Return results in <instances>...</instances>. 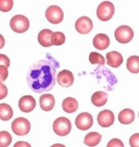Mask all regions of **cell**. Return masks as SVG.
<instances>
[{
	"label": "cell",
	"mask_w": 139,
	"mask_h": 147,
	"mask_svg": "<svg viewBox=\"0 0 139 147\" xmlns=\"http://www.w3.org/2000/svg\"><path fill=\"white\" fill-rule=\"evenodd\" d=\"M98 122L102 127H109L114 123V114L110 110H102L98 115Z\"/></svg>",
	"instance_id": "obj_12"
},
{
	"label": "cell",
	"mask_w": 139,
	"mask_h": 147,
	"mask_svg": "<svg viewBox=\"0 0 139 147\" xmlns=\"http://www.w3.org/2000/svg\"><path fill=\"white\" fill-rule=\"evenodd\" d=\"M53 32L49 29H44L38 34V42L41 46H43L45 48H49L52 46L51 43V36Z\"/></svg>",
	"instance_id": "obj_16"
},
{
	"label": "cell",
	"mask_w": 139,
	"mask_h": 147,
	"mask_svg": "<svg viewBox=\"0 0 139 147\" xmlns=\"http://www.w3.org/2000/svg\"><path fill=\"white\" fill-rule=\"evenodd\" d=\"M47 57L34 63L27 73L28 86L36 93L50 91L56 85L57 69L59 67V63L50 54H47Z\"/></svg>",
	"instance_id": "obj_1"
},
{
	"label": "cell",
	"mask_w": 139,
	"mask_h": 147,
	"mask_svg": "<svg viewBox=\"0 0 139 147\" xmlns=\"http://www.w3.org/2000/svg\"><path fill=\"white\" fill-rule=\"evenodd\" d=\"M11 142H12V137L9 131H0V147L9 146Z\"/></svg>",
	"instance_id": "obj_25"
},
{
	"label": "cell",
	"mask_w": 139,
	"mask_h": 147,
	"mask_svg": "<svg viewBox=\"0 0 139 147\" xmlns=\"http://www.w3.org/2000/svg\"><path fill=\"white\" fill-rule=\"evenodd\" d=\"M55 98L51 94H44L41 95L39 99L40 107L43 111H51L55 106Z\"/></svg>",
	"instance_id": "obj_15"
},
{
	"label": "cell",
	"mask_w": 139,
	"mask_h": 147,
	"mask_svg": "<svg viewBox=\"0 0 139 147\" xmlns=\"http://www.w3.org/2000/svg\"><path fill=\"white\" fill-rule=\"evenodd\" d=\"M0 65H4L9 68L10 65L9 58H7V56L4 55V54H0Z\"/></svg>",
	"instance_id": "obj_30"
},
{
	"label": "cell",
	"mask_w": 139,
	"mask_h": 147,
	"mask_svg": "<svg viewBox=\"0 0 139 147\" xmlns=\"http://www.w3.org/2000/svg\"><path fill=\"white\" fill-rule=\"evenodd\" d=\"M36 106V102L35 99H34L33 96L30 95H25L22 96V97L19 100V108L21 112H24V113H30L32 112Z\"/></svg>",
	"instance_id": "obj_11"
},
{
	"label": "cell",
	"mask_w": 139,
	"mask_h": 147,
	"mask_svg": "<svg viewBox=\"0 0 139 147\" xmlns=\"http://www.w3.org/2000/svg\"><path fill=\"white\" fill-rule=\"evenodd\" d=\"M7 95V88L3 83H0V100H3Z\"/></svg>",
	"instance_id": "obj_31"
},
{
	"label": "cell",
	"mask_w": 139,
	"mask_h": 147,
	"mask_svg": "<svg viewBox=\"0 0 139 147\" xmlns=\"http://www.w3.org/2000/svg\"><path fill=\"white\" fill-rule=\"evenodd\" d=\"M89 61L91 64H98V65H104L105 64V58H104L100 53L98 52H91L89 55Z\"/></svg>",
	"instance_id": "obj_24"
},
{
	"label": "cell",
	"mask_w": 139,
	"mask_h": 147,
	"mask_svg": "<svg viewBox=\"0 0 139 147\" xmlns=\"http://www.w3.org/2000/svg\"><path fill=\"white\" fill-rule=\"evenodd\" d=\"M13 147H32L29 142H24V141H19L17 142L16 144H14Z\"/></svg>",
	"instance_id": "obj_32"
},
{
	"label": "cell",
	"mask_w": 139,
	"mask_h": 147,
	"mask_svg": "<svg viewBox=\"0 0 139 147\" xmlns=\"http://www.w3.org/2000/svg\"><path fill=\"white\" fill-rule=\"evenodd\" d=\"M127 70L132 74L139 73V57L138 56H131L128 58L126 63Z\"/></svg>",
	"instance_id": "obj_21"
},
{
	"label": "cell",
	"mask_w": 139,
	"mask_h": 147,
	"mask_svg": "<svg viewBox=\"0 0 139 147\" xmlns=\"http://www.w3.org/2000/svg\"><path fill=\"white\" fill-rule=\"evenodd\" d=\"M114 5L110 1H103L96 9V16L102 22L110 21L114 15Z\"/></svg>",
	"instance_id": "obj_2"
},
{
	"label": "cell",
	"mask_w": 139,
	"mask_h": 147,
	"mask_svg": "<svg viewBox=\"0 0 139 147\" xmlns=\"http://www.w3.org/2000/svg\"><path fill=\"white\" fill-rule=\"evenodd\" d=\"M101 139H102L101 134L96 132V131H93V132H89L86 135L84 140V144L89 147H95L99 144Z\"/></svg>",
	"instance_id": "obj_19"
},
{
	"label": "cell",
	"mask_w": 139,
	"mask_h": 147,
	"mask_svg": "<svg viewBox=\"0 0 139 147\" xmlns=\"http://www.w3.org/2000/svg\"><path fill=\"white\" fill-rule=\"evenodd\" d=\"M138 115H139V114H138Z\"/></svg>",
	"instance_id": "obj_35"
},
{
	"label": "cell",
	"mask_w": 139,
	"mask_h": 147,
	"mask_svg": "<svg viewBox=\"0 0 139 147\" xmlns=\"http://www.w3.org/2000/svg\"><path fill=\"white\" fill-rule=\"evenodd\" d=\"M53 130L60 137L67 136L72 130V123L67 117H59L53 123Z\"/></svg>",
	"instance_id": "obj_3"
},
{
	"label": "cell",
	"mask_w": 139,
	"mask_h": 147,
	"mask_svg": "<svg viewBox=\"0 0 139 147\" xmlns=\"http://www.w3.org/2000/svg\"><path fill=\"white\" fill-rule=\"evenodd\" d=\"M45 18L49 22L53 24H60L63 21L64 13L62 9H60L59 6L53 5L48 7L45 10Z\"/></svg>",
	"instance_id": "obj_7"
},
{
	"label": "cell",
	"mask_w": 139,
	"mask_h": 147,
	"mask_svg": "<svg viewBox=\"0 0 139 147\" xmlns=\"http://www.w3.org/2000/svg\"><path fill=\"white\" fill-rule=\"evenodd\" d=\"M10 28L12 29L15 33L22 34L28 31L30 27V22L25 16L23 15H16L12 17L9 22Z\"/></svg>",
	"instance_id": "obj_4"
},
{
	"label": "cell",
	"mask_w": 139,
	"mask_h": 147,
	"mask_svg": "<svg viewBox=\"0 0 139 147\" xmlns=\"http://www.w3.org/2000/svg\"><path fill=\"white\" fill-rule=\"evenodd\" d=\"M75 29L79 34H87L93 29V22L89 17L86 16L80 17L75 22Z\"/></svg>",
	"instance_id": "obj_9"
},
{
	"label": "cell",
	"mask_w": 139,
	"mask_h": 147,
	"mask_svg": "<svg viewBox=\"0 0 139 147\" xmlns=\"http://www.w3.org/2000/svg\"><path fill=\"white\" fill-rule=\"evenodd\" d=\"M11 129L18 136H25L31 129V123L25 117H18L11 124Z\"/></svg>",
	"instance_id": "obj_5"
},
{
	"label": "cell",
	"mask_w": 139,
	"mask_h": 147,
	"mask_svg": "<svg viewBox=\"0 0 139 147\" xmlns=\"http://www.w3.org/2000/svg\"><path fill=\"white\" fill-rule=\"evenodd\" d=\"M78 102L72 97H67L62 102V109L68 114H72L78 109Z\"/></svg>",
	"instance_id": "obj_18"
},
{
	"label": "cell",
	"mask_w": 139,
	"mask_h": 147,
	"mask_svg": "<svg viewBox=\"0 0 139 147\" xmlns=\"http://www.w3.org/2000/svg\"><path fill=\"white\" fill-rule=\"evenodd\" d=\"M4 46H5V38L2 34H0V49L4 48Z\"/></svg>",
	"instance_id": "obj_33"
},
{
	"label": "cell",
	"mask_w": 139,
	"mask_h": 147,
	"mask_svg": "<svg viewBox=\"0 0 139 147\" xmlns=\"http://www.w3.org/2000/svg\"><path fill=\"white\" fill-rule=\"evenodd\" d=\"M50 147H66V146L63 145V144H55L51 145Z\"/></svg>",
	"instance_id": "obj_34"
},
{
	"label": "cell",
	"mask_w": 139,
	"mask_h": 147,
	"mask_svg": "<svg viewBox=\"0 0 139 147\" xmlns=\"http://www.w3.org/2000/svg\"><path fill=\"white\" fill-rule=\"evenodd\" d=\"M93 117L91 114L87 113V112H84L81 113L76 117L75 118V126L80 130H88L93 125Z\"/></svg>",
	"instance_id": "obj_8"
},
{
	"label": "cell",
	"mask_w": 139,
	"mask_h": 147,
	"mask_svg": "<svg viewBox=\"0 0 139 147\" xmlns=\"http://www.w3.org/2000/svg\"><path fill=\"white\" fill-rule=\"evenodd\" d=\"M110 44V37L105 34H98L93 39V45L98 50H105Z\"/></svg>",
	"instance_id": "obj_13"
},
{
	"label": "cell",
	"mask_w": 139,
	"mask_h": 147,
	"mask_svg": "<svg viewBox=\"0 0 139 147\" xmlns=\"http://www.w3.org/2000/svg\"><path fill=\"white\" fill-rule=\"evenodd\" d=\"M129 144L131 147H139V133H134L130 137Z\"/></svg>",
	"instance_id": "obj_27"
},
{
	"label": "cell",
	"mask_w": 139,
	"mask_h": 147,
	"mask_svg": "<svg viewBox=\"0 0 139 147\" xmlns=\"http://www.w3.org/2000/svg\"><path fill=\"white\" fill-rule=\"evenodd\" d=\"M14 2L12 0H0V10L3 12H7L12 9Z\"/></svg>",
	"instance_id": "obj_26"
},
{
	"label": "cell",
	"mask_w": 139,
	"mask_h": 147,
	"mask_svg": "<svg viewBox=\"0 0 139 147\" xmlns=\"http://www.w3.org/2000/svg\"><path fill=\"white\" fill-rule=\"evenodd\" d=\"M107 147H124V144H123V142L120 139L114 138L108 142Z\"/></svg>",
	"instance_id": "obj_29"
},
{
	"label": "cell",
	"mask_w": 139,
	"mask_h": 147,
	"mask_svg": "<svg viewBox=\"0 0 139 147\" xmlns=\"http://www.w3.org/2000/svg\"><path fill=\"white\" fill-rule=\"evenodd\" d=\"M114 36L119 43L127 44L132 41L134 38V31L131 27L127 25L119 26L114 32Z\"/></svg>",
	"instance_id": "obj_6"
},
{
	"label": "cell",
	"mask_w": 139,
	"mask_h": 147,
	"mask_svg": "<svg viewBox=\"0 0 139 147\" xmlns=\"http://www.w3.org/2000/svg\"><path fill=\"white\" fill-rule=\"evenodd\" d=\"M119 122L122 125H129L134 120V112L132 109H123L119 113Z\"/></svg>",
	"instance_id": "obj_17"
},
{
	"label": "cell",
	"mask_w": 139,
	"mask_h": 147,
	"mask_svg": "<svg viewBox=\"0 0 139 147\" xmlns=\"http://www.w3.org/2000/svg\"><path fill=\"white\" fill-rule=\"evenodd\" d=\"M13 117V110L7 103H0V119L7 121Z\"/></svg>",
	"instance_id": "obj_22"
},
{
	"label": "cell",
	"mask_w": 139,
	"mask_h": 147,
	"mask_svg": "<svg viewBox=\"0 0 139 147\" xmlns=\"http://www.w3.org/2000/svg\"><path fill=\"white\" fill-rule=\"evenodd\" d=\"M56 81L62 88H70L74 82V76L69 70H62L57 75Z\"/></svg>",
	"instance_id": "obj_10"
},
{
	"label": "cell",
	"mask_w": 139,
	"mask_h": 147,
	"mask_svg": "<svg viewBox=\"0 0 139 147\" xmlns=\"http://www.w3.org/2000/svg\"><path fill=\"white\" fill-rule=\"evenodd\" d=\"M107 64L110 67L118 68L122 65L123 63V58L122 55L118 51H110L108 52L107 55Z\"/></svg>",
	"instance_id": "obj_14"
},
{
	"label": "cell",
	"mask_w": 139,
	"mask_h": 147,
	"mask_svg": "<svg viewBox=\"0 0 139 147\" xmlns=\"http://www.w3.org/2000/svg\"><path fill=\"white\" fill-rule=\"evenodd\" d=\"M9 76V70L7 67L4 66V65H0V83L4 82Z\"/></svg>",
	"instance_id": "obj_28"
},
{
	"label": "cell",
	"mask_w": 139,
	"mask_h": 147,
	"mask_svg": "<svg viewBox=\"0 0 139 147\" xmlns=\"http://www.w3.org/2000/svg\"><path fill=\"white\" fill-rule=\"evenodd\" d=\"M66 37L65 34L61 32H53L51 36V43L54 46H61L65 43Z\"/></svg>",
	"instance_id": "obj_23"
},
{
	"label": "cell",
	"mask_w": 139,
	"mask_h": 147,
	"mask_svg": "<svg viewBox=\"0 0 139 147\" xmlns=\"http://www.w3.org/2000/svg\"><path fill=\"white\" fill-rule=\"evenodd\" d=\"M91 102L96 107H101L105 105L108 102V95L104 91H96L92 95Z\"/></svg>",
	"instance_id": "obj_20"
}]
</instances>
